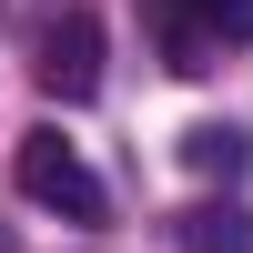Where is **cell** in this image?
<instances>
[{"label":"cell","mask_w":253,"mask_h":253,"mask_svg":"<svg viewBox=\"0 0 253 253\" xmlns=\"http://www.w3.org/2000/svg\"><path fill=\"white\" fill-rule=\"evenodd\" d=\"M172 243L182 253H253V213L233 193H223V203H193V213H172Z\"/></svg>","instance_id":"cell-3"},{"label":"cell","mask_w":253,"mask_h":253,"mask_svg":"<svg viewBox=\"0 0 253 253\" xmlns=\"http://www.w3.org/2000/svg\"><path fill=\"white\" fill-rule=\"evenodd\" d=\"M41 91L51 101H91L101 91V20L91 10H61V20H41Z\"/></svg>","instance_id":"cell-2"},{"label":"cell","mask_w":253,"mask_h":253,"mask_svg":"<svg viewBox=\"0 0 253 253\" xmlns=\"http://www.w3.org/2000/svg\"><path fill=\"white\" fill-rule=\"evenodd\" d=\"M223 10H233V0H162V20H172V31H182V51H193L203 31L223 41Z\"/></svg>","instance_id":"cell-5"},{"label":"cell","mask_w":253,"mask_h":253,"mask_svg":"<svg viewBox=\"0 0 253 253\" xmlns=\"http://www.w3.org/2000/svg\"><path fill=\"white\" fill-rule=\"evenodd\" d=\"M243 162H253V132H243V122H193V132H182V172L243 182Z\"/></svg>","instance_id":"cell-4"},{"label":"cell","mask_w":253,"mask_h":253,"mask_svg":"<svg viewBox=\"0 0 253 253\" xmlns=\"http://www.w3.org/2000/svg\"><path fill=\"white\" fill-rule=\"evenodd\" d=\"M0 253H20V233H10V223H0Z\"/></svg>","instance_id":"cell-7"},{"label":"cell","mask_w":253,"mask_h":253,"mask_svg":"<svg viewBox=\"0 0 253 253\" xmlns=\"http://www.w3.org/2000/svg\"><path fill=\"white\" fill-rule=\"evenodd\" d=\"M10 172H20V193H31L41 213H61V223H81V233H91V223L112 213V193H101V172H91V162H81L71 142L51 132V122H41V132H20V152H10Z\"/></svg>","instance_id":"cell-1"},{"label":"cell","mask_w":253,"mask_h":253,"mask_svg":"<svg viewBox=\"0 0 253 253\" xmlns=\"http://www.w3.org/2000/svg\"><path fill=\"white\" fill-rule=\"evenodd\" d=\"M223 41H253V0H233V10H223Z\"/></svg>","instance_id":"cell-6"}]
</instances>
